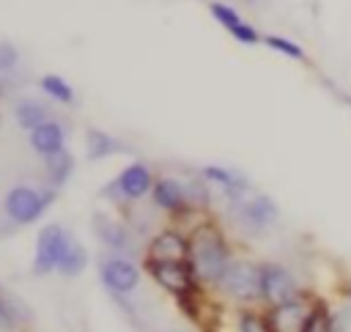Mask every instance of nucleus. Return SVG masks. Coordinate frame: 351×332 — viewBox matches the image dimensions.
<instances>
[{"instance_id": "nucleus-1", "label": "nucleus", "mask_w": 351, "mask_h": 332, "mask_svg": "<svg viewBox=\"0 0 351 332\" xmlns=\"http://www.w3.org/2000/svg\"><path fill=\"white\" fill-rule=\"evenodd\" d=\"M186 244H189V258H186L189 269L195 272L203 288H214L233 258L225 230L214 220H197L186 230Z\"/></svg>"}, {"instance_id": "nucleus-2", "label": "nucleus", "mask_w": 351, "mask_h": 332, "mask_svg": "<svg viewBox=\"0 0 351 332\" xmlns=\"http://www.w3.org/2000/svg\"><path fill=\"white\" fill-rule=\"evenodd\" d=\"M214 291L236 305H258L261 302V263L250 258H230Z\"/></svg>"}, {"instance_id": "nucleus-3", "label": "nucleus", "mask_w": 351, "mask_h": 332, "mask_svg": "<svg viewBox=\"0 0 351 332\" xmlns=\"http://www.w3.org/2000/svg\"><path fill=\"white\" fill-rule=\"evenodd\" d=\"M58 198V189L52 187H27V184H16L5 192V200H3V209H5V217L14 222V225H30L36 222Z\"/></svg>"}, {"instance_id": "nucleus-4", "label": "nucleus", "mask_w": 351, "mask_h": 332, "mask_svg": "<svg viewBox=\"0 0 351 332\" xmlns=\"http://www.w3.org/2000/svg\"><path fill=\"white\" fill-rule=\"evenodd\" d=\"M304 288L299 285L296 274L274 261H263L261 263V305L263 307H277L285 305L296 296H302Z\"/></svg>"}, {"instance_id": "nucleus-5", "label": "nucleus", "mask_w": 351, "mask_h": 332, "mask_svg": "<svg viewBox=\"0 0 351 332\" xmlns=\"http://www.w3.org/2000/svg\"><path fill=\"white\" fill-rule=\"evenodd\" d=\"M143 272H148V277L167 291L173 299L189 296V294H200L206 291L200 285V280L195 277V272L189 269V263H156V261H143Z\"/></svg>"}, {"instance_id": "nucleus-6", "label": "nucleus", "mask_w": 351, "mask_h": 332, "mask_svg": "<svg viewBox=\"0 0 351 332\" xmlns=\"http://www.w3.org/2000/svg\"><path fill=\"white\" fill-rule=\"evenodd\" d=\"M154 178H156L154 170H151L145 162H132V165H126V167L104 187V195L112 198L115 203H121V200H126V203L143 200L145 195H151Z\"/></svg>"}, {"instance_id": "nucleus-7", "label": "nucleus", "mask_w": 351, "mask_h": 332, "mask_svg": "<svg viewBox=\"0 0 351 332\" xmlns=\"http://www.w3.org/2000/svg\"><path fill=\"white\" fill-rule=\"evenodd\" d=\"M71 233L60 225V222H49L38 230L36 236V252H33V274L36 277H47L52 272H58V261L69 244Z\"/></svg>"}, {"instance_id": "nucleus-8", "label": "nucleus", "mask_w": 351, "mask_h": 332, "mask_svg": "<svg viewBox=\"0 0 351 332\" xmlns=\"http://www.w3.org/2000/svg\"><path fill=\"white\" fill-rule=\"evenodd\" d=\"M236 220L252 230V233H266L274 228V222L280 220V209L274 203V198H269L266 192H255V195H244L239 200H230Z\"/></svg>"}, {"instance_id": "nucleus-9", "label": "nucleus", "mask_w": 351, "mask_h": 332, "mask_svg": "<svg viewBox=\"0 0 351 332\" xmlns=\"http://www.w3.org/2000/svg\"><path fill=\"white\" fill-rule=\"evenodd\" d=\"M99 277H101V285L112 294V296H129L137 285H140V263L134 258H126V255H107L101 258L99 263Z\"/></svg>"}, {"instance_id": "nucleus-10", "label": "nucleus", "mask_w": 351, "mask_h": 332, "mask_svg": "<svg viewBox=\"0 0 351 332\" xmlns=\"http://www.w3.org/2000/svg\"><path fill=\"white\" fill-rule=\"evenodd\" d=\"M93 233L112 255H126V258L140 255L137 236L129 228V222H123V220H115L107 214H93Z\"/></svg>"}, {"instance_id": "nucleus-11", "label": "nucleus", "mask_w": 351, "mask_h": 332, "mask_svg": "<svg viewBox=\"0 0 351 332\" xmlns=\"http://www.w3.org/2000/svg\"><path fill=\"white\" fill-rule=\"evenodd\" d=\"M151 203H154L159 211H165L167 217H173V220H181V217L195 214V209H192L189 200H186L184 181H181V178H173V176H156V178H154Z\"/></svg>"}, {"instance_id": "nucleus-12", "label": "nucleus", "mask_w": 351, "mask_h": 332, "mask_svg": "<svg viewBox=\"0 0 351 332\" xmlns=\"http://www.w3.org/2000/svg\"><path fill=\"white\" fill-rule=\"evenodd\" d=\"M189 258V244L186 233L178 228H162L156 230L143 252V261H156V263H184Z\"/></svg>"}, {"instance_id": "nucleus-13", "label": "nucleus", "mask_w": 351, "mask_h": 332, "mask_svg": "<svg viewBox=\"0 0 351 332\" xmlns=\"http://www.w3.org/2000/svg\"><path fill=\"white\" fill-rule=\"evenodd\" d=\"M313 302H315V294H313V291H304L302 296H296V299H291V302H285V305L266 307L269 329H271V332H302Z\"/></svg>"}, {"instance_id": "nucleus-14", "label": "nucleus", "mask_w": 351, "mask_h": 332, "mask_svg": "<svg viewBox=\"0 0 351 332\" xmlns=\"http://www.w3.org/2000/svg\"><path fill=\"white\" fill-rule=\"evenodd\" d=\"M27 143L36 154L41 156H52L58 151L66 148V126L58 121V118H49L44 123H38L36 129L27 132Z\"/></svg>"}, {"instance_id": "nucleus-15", "label": "nucleus", "mask_w": 351, "mask_h": 332, "mask_svg": "<svg viewBox=\"0 0 351 332\" xmlns=\"http://www.w3.org/2000/svg\"><path fill=\"white\" fill-rule=\"evenodd\" d=\"M200 178L208 181V184H214V187H219L228 200H239V198H244L250 192L247 176H241L239 170L222 167V165H206V167H200Z\"/></svg>"}, {"instance_id": "nucleus-16", "label": "nucleus", "mask_w": 351, "mask_h": 332, "mask_svg": "<svg viewBox=\"0 0 351 332\" xmlns=\"http://www.w3.org/2000/svg\"><path fill=\"white\" fill-rule=\"evenodd\" d=\"M129 151V145L123 140H118L115 134L99 129V126H88L85 129V156L90 162H99V159H107L112 154H123Z\"/></svg>"}, {"instance_id": "nucleus-17", "label": "nucleus", "mask_w": 351, "mask_h": 332, "mask_svg": "<svg viewBox=\"0 0 351 332\" xmlns=\"http://www.w3.org/2000/svg\"><path fill=\"white\" fill-rule=\"evenodd\" d=\"M11 112H14L16 126H22L25 132H30V129H36L38 123H44V121L52 118V110H49L41 99H33V96H22V99H16Z\"/></svg>"}, {"instance_id": "nucleus-18", "label": "nucleus", "mask_w": 351, "mask_h": 332, "mask_svg": "<svg viewBox=\"0 0 351 332\" xmlns=\"http://www.w3.org/2000/svg\"><path fill=\"white\" fill-rule=\"evenodd\" d=\"M74 173V154L69 148L52 154V156H44V176H47V187L52 189H60L69 184Z\"/></svg>"}, {"instance_id": "nucleus-19", "label": "nucleus", "mask_w": 351, "mask_h": 332, "mask_svg": "<svg viewBox=\"0 0 351 332\" xmlns=\"http://www.w3.org/2000/svg\"><path fill=\"white\" fill-rule=\"evenodd\" d=\"M85 266H88V250H85V244H80L71 236L66 250H63V255H60V261H58V274L60 277H80L85 272Z\"/></svg>"}, {"instance_id": "nucleus-20", "label": "nucleus", "mask_w": 351, "mask_h": 332, "mask_svg": "<svg viewBox=\"0 0 351 332\" xmlns=\"http://www.w3.org/2000/svg\"><path fill=\"white\" fill-rule=\"evenodd\" d=\"M38 88H41V93H47V99H52V102H58V104H66V107L77 104L74 88H71L69 80H63L60 74H44V77L38 80Z\"/></svg>"}, {"instance_id": "nucleus-21", "label": "nucleus", "mask_w": 351, "mask_h": 332, "mask_svg": "<svg viewBox=\"0 0 351 332\" xmlns=\"http://www.w3.org/2000/svg\"><path fill=\"white\" fill-rule=\"evenodd\" d=\"M236 332H271L266 310H261L258 305H241L236 310Z\"/></svg>"}, {"instance_id": "nucleus-22", "label": "nucleus", "mask_w": 351, "mask_h": 332, "mask_svg": "<svg viewBox=\"0 0 351 332\" xmlns=\"http://www.w3.org/2000/svg\"><path fill=\"white\" fill-rule=\"evenodd\" d=\"M302 332H335V313L332 307L315 296L310 313H307V321L302 327Z\"/></svg>"}, {"instance_id": "nucleus-23", "label": "nucleus", "mask_w": 351, "mask_h": 332, "mask_svg": "<svg viewBox=\"0 0 351 332\" xmlns=\"http://www.w3.org/2000/svg\"><path fill=\"white\" fill-rule=\"evenodd\" d=\"M208 14H211L228 33L236 30V27L244 22V16H241L230 3H222V0H211V3H208Z\"/></svg>"}, {"instance_id": "nucleus-24", "label": "nucleus", "mask_w": 351, "mask_h": 332, "mask_svg": "<svg viewBox=\"0 0 351 332\" xmlns=\"http://www.w3.org/2000/svg\"><path fill=\"white\" fill-rule=\"evenodd\" d=\"M263 44H266L269 49H274V52H280V55L291 58V60H307V52H304L296 41H291V38H285V36L266 33V36H263Z\"/></svg>"}, {"instance_id": "nucleus-25", "label": "nucleus", "mask_w": 351, "mask_h": 332, "mask_svg": "<svg viewBox=\"0 0 351 332\" xmlns=\"http://www.w3.org/2000/svg\"><path fill=\"white\" fill-rule=\"evenodd\" d=\"M208 181H203L200 176L197 178H189V181H184V189H186V200H189V206L195 209V211H203V209H208V203H211V195H208Z\"/></svg>"}, {"instance_id": "nucleus-26", "label": "nucleus", "mask_w": 351, "mask_h": 332, "mask_svg": "<svg viewBox=\"0 0 351 332\" xmlns=\"http://www.w3.org/2000/svg\"><path fill=\"white\" fill-rule=\"evenodd\" d=\"M19 63H22L19 49H16L11 41H0V77L14 74V71L19 69Z\"/></svg>"}, {"instance_id": "nucleus-27", "label": "nucleus", "mask_w": 351, "mask_h": 332, "mask_svg": "<svg viewBox=\"0 0 351 332\" xmlns=\"http://www.w3.org/2000/svg\"><path fill=\"white\" fill-rule=\"evenodd\" d=\"M11 296H14V294L0 291V332H14V329H19V324H16V318H14Z\"/></svg>"}, {"instance_id": "nucleus-28", "label": "nucleus", "mask_w": 351, "mask_h": 332, "mask_svg": "<svg viewBox=\"0 0 351 332\" xmlns=\"http://www.w3.org/2000/svg\"><path fill=\"white\" fill-rule=\"evenodd\" d=\"M343 294H346V296L351 299V283H346V285H343Z\"/></svg>"}, {"instance_id": "nucleus-29", "label": "nucleus", "mask_w": 351, "mask_h": 332, "mask_svg": "<svg viewBox=\"0 0 351 332\" xmlns=\"http://www.w3.org/2000/svg\"><path fill=\"white\" fill-rule=\"evenodd\" d=\"M203 332H217V329H214V327H206V329H203Z\"/></svg>"}, {"instance_id": "nucleus-30", "label": "nucleus", "mask_w": 351, "mask_h": 332, "mask_svg": "<svg viewBox=\"0 0 351 332\" xmlns=\"http://www.w3.org/2000/svg\"><path fill=\"white\" fill-rule=\"evenodd\" d=\"M0 121H3V115H0Z\"/></svg>"}, {"instance_id": "nucleus-31", "label": "nucleus", "mask_w": 351, "mask_h": 332, "mask_svg": "<svg viewBox=\"0 0 351 332\" xmlns=\"http://www.w3.org/2000/svg\"><path fill=\"white\" fill-rule=\"evenodd\" d=\"M0 291H3V288H0Z\"/></svg>"}]
</instances>
